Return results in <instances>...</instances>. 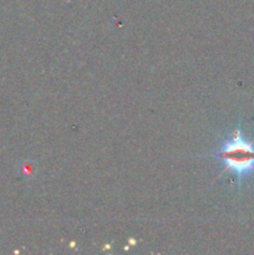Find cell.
<instances>
[{"instance_id": "obj_1", "label": "cell", "mask_w": 254, "mask_h": 255, "mask_svg": "<svg viewBox=\"0 0 254 255\" xmlns=\"http://www.w3.org/2000/svg\"><path fill=\"white\" fill-rule=\"evenodd\" d=\"M213 157L223 161V172H233L239 181L254 173V141H247L241 129H236L232 138L227 139Z\"/></svg>"}]
</instances>
